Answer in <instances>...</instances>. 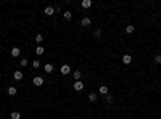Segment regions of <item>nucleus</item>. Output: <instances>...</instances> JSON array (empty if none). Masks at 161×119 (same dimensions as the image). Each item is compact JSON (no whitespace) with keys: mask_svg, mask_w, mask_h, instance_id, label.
<instances>
[{"mask_svg":"<svg viewBox=\"0 0 161 119\" xmlns=\"http://www.w3.org/2000/svg\"><path fill=\"white\" fill-rule=\"evenodd\" d=\"M105 103H113V97L111 95H105Z\"/></svg>","mask_w":161,"mask_h":119,"instance_id":"obj_21","label":"nucleus"},{"mask_svg":"<svg viewBox=\"0 0 161 119\" xmlns=\"http://www.w3.org/2000/svg\"><path fill=\"white\" fill-rule=\"evenodd\" d=\"M81 76H82V74H81V71H79V69H77V71H74V73H73V77H74L76 81H81Z\"/></svg>","mask_w":161,"mask_h":119,"instance_id":"obj_15","label":"nucleus"},{"mask_svg":"<svg viewBox=\"0 0 161 119\" xmlns=\"http://www.w3.org/2000/svg\"><path fill=\"white\" fill-rule=\"evenodd\" d=\"M0 119H2V117H0Z\"/></svg>","mask_w":161,"mask_h":119,"instance_id":"obj_26","label":"nucleus"},{"mask_svg":"<svg viewBox=\"0 0 161 119\" xmlns=\"http://www.w3.org/2000/svg\"><path fill=\"white\" fill-rule=\"evenodd\" d=\"M74 90H77V92L84 90V82H82V81H76L74 82Z\"/></svg>","mask_w":161,"mask_h":119,"instance_id":"obj_2","label":"nucleus"},{"mask_svg":"<svg viewBox=\"0 0 161 119\" xmlns=\"http://www.w3.org/2000/svg\"><path fill=\"white\" fill-rule=\"evenodd\" d=\"M19 66H23V68H24V66H28V60H26V58H23V60L19 61Z\"/></svg>","mask_w":161,"mask_h":119,"instance_id":"obj_22","label":"nucleus"},{"mask_svg":"<svg viewBox=\"0 0 161 119\" xmlns=\"http://www.w3.org/2000/svg\"><path fill=\"white\" fill-rule=\"evenodd\" d=\"M10 117H11V119H21V114H19L18 111H13V113L10 114Z\"/></svg>","mask_w":161,"mask_h":119,"instance_id":"obj_16","label":"nucleus"},{"mask_svg":"<svg viewBox=\"0 0 161 119\" xmlns=\"http://www.w3.org/2000/svg\"><path fill=\"white\" fill-rule=\"evenodd\" d=\"M16 92H18V90H16V87H8V95H10V97H15L16 95Z\"/></svg>","mask_w":161,"mask_h":119,"instance_id":"obj_12","label":"nucleus"},{"mask_svg":"<svg viewBox=\"0 0 161 119\" xmlns=\"http://www.w3.org/2000/svg\"><path fill=\"white\" fill-rule=\"evenodd\" d=\"M63 16H64V19H71V18H73V13L69 11V10H66V11L63 13Z\"/></svg>","mask_w":161,"mask_h":119,"instance_id":"obj_17","label":"nucleus"},{"mask_svg":"<svg viewBox=\"0 0 161 119\" xmlns=\"http://www.w3.org/2000/svg\"><path fill=\"white\" fill-rule=\"evenodd\" d=\"M43 13H45L47 16H52L55 13V10H53V7H45V10H43Z\"/></svg>","mask_w":161,"mask_h":119,"instance_id":"obj_7","label":"nucleus"},{"mask_svg":"<svg viewBox=\"0 0 161 119\" xmlns=\"http://www.w3.org/2000/svg\"><path fill=\"white\" fill-rule=\"evenodd\" d=\"M98 93H102V95H108V87L106 85H102L98 89Z\"/></svg>","mask_w":161,"mask_h":119,"instance_id":"obj_13","label":"nucleus"},{"mask_svg":"<svg viewBox=\"0 0 161 119\" xmlns=\"http://www.w3.org/2000/svg\"><path fill=\"white\" fill-rule=\"evenodd\" d=\"M90 24H92L90 18H82V19H81V26H84V28H89Z\"/></svg>","mask_w":161,"mask_h":119,"instance_id":"obj_4","label":"nucleus"},{"mask_svg":"<svg viewBox=\"0 0 161 119\" xmlns=\"http://www.w3.org/2000/svg\"><path fill=\"white\" fill-rule=\"evenodd\" d=\"M10 53H11V56H15V58H16V56H19V55H21V48H19V47H13Z\"/></svg>","mask_w":161,"mask_h":119,"instance_id":"obj_3","label":"nucleus"},{"mask_svg":"<svg viewBox=\"0 0 161 119\" xmlns=\"http://www.w3.org/2000/svg\"><path fill=\"white\" fill-rule=\"evenodd\" d=\"M81 7H82V8H90V7H92V2H90V0H82V2H81Z\"/></svg>","mask_w":161,"mask_h":119,"instance_id":"obj_9","label":"nucleus"},{"mask_svg":"<svg viewBox=\"0 0 161 119\" xmlns=\"http://www.w3.org/2000/svg\"><path fill=\"white\" fill-rule=\"evenodd\" d=\"M42 40H43V37H42V34H37V36H36V42L39 43V45H40V43H42Z\"/></svg>","mask_w":161,"mask_h":119,"instance_id":"obj_18","label":"nucleus"},{"mask_svg":"<svg viewBox=\"0 0 161 119\" xmlns=\"http://www.w3.org/2000/svg\"><path fill=\"white\" fill-rule=\"evenodd\" d=\"M155 63H158V64L161 63V53H158V55L155 56Z\"/></svg>","mask_w":161,"mask_h":119,"instance_id":"obj_23","label":"nucleus"},{"mask_svg":"<svg viewBox=\"0 0 161 119\" xmlns=\"http://www.w3.org/2000/svg\"><path fill=\"white\" fill-rule=\"evenodd\" d=\"M32 84H34V85H37V87H40L42 84H43V77H34L32 79Z\"/></svg>","mask_w":161,"mask_h":119,"instance_id":"obj_5","label":"nucleus"},{"mask_svg":"<svg viewBox=\"0 0 161 119\" xmlns=\"http://www.w3.org/2000/svg\"><path fill=\"white\" fill-rule=\"evenodd\" d=\"M89 100H90V101H97V100H98V93L90 92V93H89Z\"/></svg>","mask_w":161,"mask_h":119,"instance_id":"obj_11","label":"nucleus"},{"mask_svg":"<svg viewBox=\"0 0 161 119\" xmlns=\"http://www.w3.org/2000/svg\"><path fill=\"white\" fill-rule=\"evenodd\" d=\"M32 68H36V69L40 68V61H39V60H34V61H32Z\"/></svg>","mask_w":161,"mask_h":119,"instance_id":"obj_20","label":"nucleus"},{"mask_svg":"<svg viewBox=\"0 0 161 119\" xmlns=\"http://www.w3.org/2000/svg\"><path fill=\"white\" fill-rule=\"evenodd\" d=\"M53 10H55V13H60V11H61V8H60V7H55Z\"/></svg>","mask_w":161,"mask_h":119,"instance_id":"obj_25","label":"nucleus"},{"mask_svg":"<svg viewBox=\"0 0 161 119\" xmlns=\"http://www.w3.org/2000/svg\"><path fill=\"white\" fill-rule=\"evenodd\" d=\"M60 71H61V74H64V76H68V74L71 73V66H69V64H63Z\"/></svg>","mask_w":161,"mask_h":119,"instance_id":"obj_1","label":"nucleus"},{"mask_svg":"<svg viewBox=\"0 0 161 119\" xmlns=\"http://www.w3.org/2000/svg\"><path fill=\"white\" fill-rule=\"evenodd\" d=\"M123 63L124 64H130V63H132V56H130V55H124L123 56Z\"/></svg>","mask_w":161,"mask_h":119,"instance_id":"obj_8","label":"nucleus"},{"mask_svg":"<svg viewBox=\"0 0 161 119\" xmlns=\"http://www.w3.org/2000/svg\"><path fill=\"white\" fill-rule=\"evenodd\" d=\"M43 52H45V50H43V47H42V45H39V47L36 48V55H37V56H42V55H43Z\"/></svg>","mask_w":161,"mask_h":119,"instance_id":"obj_14","label":"nucleus"},{"mask_svg":"<svg viewBox=\"0 0 161 119\" xmlns=\"http://www.w3.org/2000/svg\"><path fill=\"white\" fill-rule=\"evenodd\" d=\"M13 79H15V81H21V79H23V73H21V71H15Z\"/></svg>","mask_w":161,"mask_h":119,"instance_id":"obj_10","label":"nucleus"},{"mask_svg":"<svg viewBox=\"0 0 161 119\" xmlns=\"http://www.w3.org/2000/svg\"><path fill=\"white\" fill-rule=\"evenodd\" d=\"M94 36H95V37H97V39H98L100 36H102V31H100V29H95V32H94Z\"/></svg>","mask_w":161,"mask_h":119,"instance_id":"obj_24","label":"nucleus"},{"mask_svg":"<svg viewBox=\"0 0 161 119\" xmlns=\"http://www.w3.org/2000/svg\"><path fill=\"white\" fill-rule=\"evenodd\" d=\"M134 29H135L134 26H126V32H127V34H132V32H134Z\"/></svg>","mask_w":161,"mask_h":119,"instance_id":"obj_19","label":"nucleus"},{"mask_svg":"<svg viewBox=\"0 0 161 119\" xmlns=\"http://www.w3.org/2000/svg\"><path fill=\"white\" fill-rule=\"evenodd\" d=\"M43 69H45V73H47V74L53 73V64H52V63H47L45 66H43Z\"/></svg>","mask_w":161,"mask_h":119,"instance_id":"obj_6","label":"nucleus"}]
</instances>
